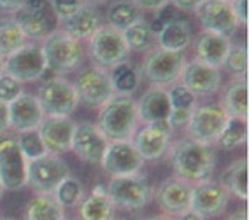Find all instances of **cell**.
<instances>
[{
    "mask_svg": "<svg viewBox=\"0 0 249 220\" xmlns=\"http://www.w3.org/2000/svg\"><path fill=\"white\" fill-rule=\"evenodd\" d=\"M139 111L137 101L132 96L114 94L99 111L97 128L107 142L132 140L139 130Z\"/></svg>",
    "mask_w": 249,
    "mask_h": 220,
    "instance_id": "2",
    "label": "cell"
},
{
    "mask_svg": "<svg viewBox=\"0 0 249 220\" xmlns=\"http://www.w3.org/2000/svg\"><path fill=\"white\" fill-rule=\"evenodd\" d=\"M41 48L48 69L56 73H67L79 69L86 58L84 43L69 36L62 29L50 31L43 38Z\"/></svg>",
    "mask_w": 249,
    "mask_h": 220,
    "instance_id": "3",
    "label": "cell"
},
{
    "mask_svg": "<svg viewBox=\"0 0 249 220\" xmlns=\"http://www.w3.org/2000/svg\"><path fill=\"white\" fill-rule=\"evenodd\" d=\"M72 84L79 99L92 108H103L114 96L109 70L99 65H90L80 70Z\"/></svg>",
    "mask_w": 249,
    "mask_h": 220,
    "instance_id": "11",
    "label": "cell"
},
{
    "mask_svg": "<svg viewBox=\"0 0 249 220\" xmlns=\"http://www.w3.org/2000/svg\"><path fill=\"white\" fill-rule=\"evenodd\" d=\"M133 4L140 9V11H150V12H159L160 9L169 5V0H132Z\"/></svg>",
    "mask_w": 249,
    "mask_h": 220,
    "instance_id": "43",
    "label": "cell"
},
{
    "mask_svg": "<svg viewBox=\"0 0 249 220\" xmlns=\"http://www.w3.org/2000/svg\"><path fill=\"white\" fill-rule=\"evenodd\" d=\"M193 43V31L191 26L184 19H174V21L164 24L157 31V46L167 52L183 53Z\"/></svg>",
    "mask_w": 249,
    "mask_h": 220,
    "instance_id": "26",
    "label": "cell"
},
{
    "mask_svg": "<svg viewBox=\"0 0 249 220\" xmlns=\"http://www.w3.org/2000/svg\"><path fill=\"white\" fill-rule=\"evenodd\" d=\"M229 191L222 186L220 181L207 179L193 184L191 191V205L190 210L200 213L201 217H217L227 208L229 205Z\"/></svg>",
    "mask_w": 249,
    "mask_h": 220,
    "instance_id": "20",
    "label": "cell"
},
{
    "mask_svg": "<svg viewBox=\"0 0 249 220\" xmlns=\"http://www.w3.org/2000/svg\"><path fill=\"white\" fill-rule=\"evenodd\" d=\"M70 174V167L60 155L45 154L28 161L26 184L31 186L36 195H53L56 186Z\"/></svg>",
    "mask_w": 249,
    "mask_h": 220,
    "instance_id": "6",
    "label": "cell"
},
{
    "mask_svg": "<svg viewBox=\"0 0 249 220\" xmlns=\"http://www.w3.org/2000/svg\"><path fill=\"white\" fill-rule=\"evenodd\" d=\"M145 161L133 147L132 140L109 142L101 159V167L111 178L132 176L142 171Z\"/></svg>",
    "mask_w": 249,
    "mask_h": 220,
    "instance_id": "12",
    "label": "cell"
},
{
    "mask_svg": "<svg viewBox=\"0 0 249 220\" xmlns=\"http://www.w3.org/2000/svg\"><path fill=\"white\" fill-rule=\"evenodd\" d=\"M63 220H65V219H63Z\"/></svg>",
    "mask_w": 249,
    "mask_h": 220,
    "instance_id": "57",
    "label": "cell"
},
{
    "mask_svg": "<svg viewBox=\"0 0 249 220\" xmlns=\"http://www.w3.org/2000/svg\"><path fill=\"white\" fill-rule=\"evenodd\" d=\"M80 220H111L114 219V205L109 200L106 186L96 184L92 191L79 203Z\"/></svg>",
    "mask_w": 249,
    "mask_h": 220,
    "instance_id": "27",
    "label": "cell"
},
{
    "mask_svg": "<svg viewBox=\"0 0 249 220\" xmlns=\"http://www.w3.org/2000/svg\"><path fill=\"white\" fill-rule=\"evenodd\" d=\"M140 123H159L167 121L171 114V103L167 97V91L164 87H150L142 94L140 101H137Z\"/></svg>",
    "mask_w": 249,
    "mask_h": 220,
    "instance_id": "24",
    "label": "cell"
},
{
    "mask_svg": "<svg viewBox=\"0 0 249 220\" xmlns=\"http://www.w3.org/2000/svg\"><path fill=\"white\" fill-rule=\"evenodd\" d=\"M171 135H173V127L169 125V121L149 123L142 130L135 131L132 144L143 161H157L169 150Z\"/></svg>",
    "mask_w": 249,
    "mask_h": 220,
    "instance_id": "13",
    "label": "cell"
},
{
    "mask_svg": "<svg viewBox=\"0 0 249 220\" xmlns=\"http://www.w3.org/2000/svg\"><path fill=\"white\" fill-rule=\"evenodd\" d=\"M111 220H123V219H111Z\"/></svg>",
    "mask_w": 249,
    "mask_h": 220,
    "instance_id": "55",
    "label": "cell"
},
{
    "mask_svg": "<svg viewBox=\"0 0 249 220\" xmlns=\"http://www.w3.org/2000/svg\"><path fill=\"white\" fill-rule=\"evenodd\" d=\"M140 70L130 62H121L109 69V79L114 94L132 96L140 86Z\"/></svg>",
    "mask_w": 249,
    "mask_h": 220,
    "instance_id": "31",
    "label": "cell"
},
{
    "mask_svg": "<svg viewBox=\"0 0 249 220\" xmlns=\"http://www.w3.org/2000/svg\"><path fill=\"white\" fill-rule=\"evenodd\" d=\"M48 4L58 22H63L72 18L86 2L84 0H48Z\"/></svg>",
    "mask_w": 249,
    "mask_h": 220,
    "instance_id": "40",
    "label": "cell"
},
{
    "mask_svg": "<svg viewBox=\"0 0 249 220\" xmlns=\"http://www.w3.org/2000/svg\"><path fill=\"white\" fill-rule=\"evenodd\" d=\"M22 4H24V0H0V11L16 12Z\"/></svg>",
    "mask_w": 249,
    "mask_h": 220,
    "instance_id": "47",
    "label": "cell"
},
{
    "mask_svg": "<svg viewBox=\"0 0 249 220\" xmlns=\"http://www.w3.org/2000/svg\"><path fill=\"white\" fill-rule=\"evenodd\" d=\"M16 142H18L19 150L24 155L26 161H33V159H38L46 154L45 147H43V144H41V138H39V135H38V130L22 131V133L18 135Z\"/></svg>",
    "mask_w": 249,
    "mask_h": 220,
    "instance_id": "38",
    "label": "cell"
},
{
    "mask_svg": "<svg viewBox=\"0 0 249 220\" xmlns=\"http://www.w3.org/2000/svg\"><path fill=\"white\" fill-rule=\"evenodd\" d=\"M178 220H205V217H201L200 213L193 212V210H186L184 213H181Z\"/></svg>",
    "mask_w": 249,
    "mask_h": 220,
    "instance_id": "48",
    "label": "cell"
},
{
    "mask_svg": "<svg viewBox=\"0 0 249 220\" xmlns=\"http://www.w3.org/2000/svg\"><path fill=\"white\" fill-rule=\"evenodd\" d=\"M191 113L193 111L190 110H171V114H169V125L174 128H181V127H186L188 121L191 118Z\"/></svg>",
    "mask_w": 249,
    "mask_h": 220,
    "instance_id": "42",
    "label": "cell"
},
{
    "mask_svg": "<svg viewBox=\"0 0 249 220\" xmlns=\"http://www.w3.org/2000/svg\"><path fill=\"white\" fill-rule=\"evenodd\" d=\"M191 191H193V184L191 183H186L181 178L174 176V178L164 179L156 188L154 196H156V202L159 205V208L166 215L179 217L181 213L190 210Z\"/></svg>",
    "mask_w": 249,
    "mask_h": 220,
    "instance_id": "21",
    "label": "cell"
},
{
    "mask_svg": "<svg viewBox=\"0 0 249 220\" xmlns=\"http://www.w3.org/2000/svg\"><path fill=\"white\" fill-rule=\"evenodd\" d=\"M224 2H232V0H224Z\"/></svg>",
    "mask_w": 249,
    "mask_h": 220,
    "instance_id": "56",
    "label": "cell"
},
{
    "mask_svg": "<svg viewBox=\"0 0 249 220\" xmlns=\"http://www.w3.org/2000/svg\"><path fill=\"white\" fill-rule=\"evenodd\" d=\"M2 73H4V58L0 56V75H2Z\"/></svg>",
    "mask_w": 249,
    "mask_h": 220,
    "instance_id": "52",
    "label": "cell"
},
{
    "mask_svg": "<svg viewBox=\"0 0 249 220\" xmlns=\"http://www.w3.org/2000/svg\"><path fill=\"white\" fill-rule=\"evenodd\" d=\"M147 220H174L171 215H156V217H150V219Z\"/></svg>",
    "mask_w": 249,
    "mask_h": 220,
    "instance_id": "50",
    "label": "cell"
},
{
    "mask_svg": "<svg viewBox=\"0 0 249 220\" xmlns=\"http://www.w3.org/2000/svg\"><path fill=\"white\" fill-rule=\"evenodd\" d=\"M143 18V12L133 4L132 0H114L106 11L107 26L124 31L132 24Z\"/></svg>",
    "mask_w": 249,
    "mask_h": 220,
    "instance_id": "32",
    "label": "cell"
},
{
    "mask_svg": "<svg viewBox=\"0 0 249 220\" xmlns=\"http://www.w3.org/2000/svg\"><path fill=\"white\" fill-rule=\"evenodd\" d=\"M4 191H5L4 186H2V183H0V198H2V195H4Z\"/></svg>",
    "mask_w": 249,
    "mask_h": 220,
    "instance_id": "53",
    "label": "cell"
},
{
    "mask_svg": "<svg viewBox=\"0 0 249 220\" xmlns=\"http://www.w3.org/2000/svg\"><path fill=\"white\" fill-rule=\"evenodd\" d=\"M106 191L114 206L130 210V212L143 208L154 195L149 179L140 172L132 176L111 178L106 186Z\"/></svg>",
    "mask_w": 249,
    "mask_h": 220,
    "instance_id": "5",
    "label": "cell"
},
{
    "mask_svg": "<svg viewBox=\"0 0 249 220\" xmlns=\"http://www.w3.org/2000/svg\"><path fill=\"white\" fill-rule=\"evenodd\" d=\"M124 41L128 45L130 52H140V53H149L157 46V35L152 29V24L147 22L145 19H140L135 24L126 28L123 31Z\"/></svg>",
    "mask_w": 249,
    "mask_h": 220,
    "instance_id": "30",
    "label": "cell"
},
{
    "mask_svg": "<svg viewBox=\"0 0 249 220\" xmlns=\"http://www.w3.org/2000/svg\"><path fill=\"white\" fill-rule=\"evenodd\" d=\"M75 121L70 116H45L38 127V135L46 154L62 155L70 150Z\"/></svg>",
    "mask_w": 249,
    "mask_h": 220,
    "instance_id": "19",
    "label": "cell"
},
{
    "mask_svg": "<svg viewBox=\"0 0 249 220\" xmlns=\"http://www.w3.org/2000/svg\"><path fill=\"white\" fill-rule=\"evenodd\" d=\"M28 43L14 18H0V56L7 58Z\"/></svg>",
    "mask_w": 249,
    "mask_h": 220,
    "instance_id": "34",
    "label": "cell"
},
{
    "mask_svg": "<svg viewBox=\"0 0 249 220\" xmlns=\"http://www.w3.org/2000/svg\"><path fill=\"white\" fill-rule=\"evenodd\" d=\"M107 144L109 142L101 133L97 125L89 123V121H82V123H75L70 150L82 162L101 164V159H103V154L106 150Z\"/></svg>",
    "mask_w": 249,
    "mask_h": 220,
    "instance_id": "18",
    "label": "cell"
},
{
    "mask_svg": "<svg viewBox=\"0 0 249 220\" xmlns=\"http://www.w3.org/2000/svg\"><path fill=\"white\" fill-rule=\"evenodd\" d=\"M0 220H14V219H0Z\"/></svg>",
    "mask_w": 249,
    "mask_h": 220,
    "instance_id": "54",
    "label": "cell"
},
{
    "mask_svg": "<svg viewBox=\"0 0 249 220\" xmlns=\"http://www.w3.org/2000/svg\"><path fill=\"white\" fill-rule=\"evenodd\" d=\"M227 120V113L222 110L220 104H203V106L195 108L184 128H186L188 138L191 140L215 145L224 131Z\"/></svg>",
    "mask_w": 249,
    "mask_h": 220,
    "instance_id": "10",
    "label": "cell"
},
{
    "mask_svg": "<svg viewBox=\"0 0 249 220\" xmlns=\"http://www.w3.org/2000/svg\"><path fill=\"white\" fill-rule=\"evenodd\" d=\"M86 4H90V5H101V4H106L107 0H84Z\"/></svg>",
    "mask_w": 249,
    "mask_h": 220,
    "instance_id": "51",
    "label": "cell"
},
{
    "mask_svg": "<svg viewBox=\"0 0 249 220\" xmlns=\"http://www.w3.org/2000/svg\"><path fill=\"white\" fill-rule=\"evenodd\" d=\"M9 130V108L7 104L0 103V135Z\"/></svg>",
    "mask_w": 249,
    "mask_h": 220,
    "instance_id": "46",
    "label": "cell"
},
{
    "mask_svg": "<svg viewBox=\"0 0 249 220\" xmlns=\"http://www.w3.org/2000/svg\"><path fill=\"white\" fill-rule=\"evenodd\" d=\"M48 70L41 43L28 41L22 48L4 58V73L18 82H35Z\"/></svg>",
    "mask_w": 249,
    "mask_h": 220,
    "instance_id": "9",
    "label": "cell"
},
{
    "mask_svg": "<svg viewBox=\"0 0 249 220\" xmlns=\"http://www.w3.org/2000/svg\"><path fill=\"white\" fill-rule=\"evenodd\" d=\"M22 94V86L16 79H12L7 73L0 75V103L11 104Z\"/></svg>",
    "mask_w": 249,
    "mask_h": 220,
    "instance_id": "41",
    "label": "cell"
},
{
    "mask_svg": "<svg viewBox=\"0 0 249 220\" xmlns=\"http://www.w3.org/2000/svg\"><path fill=\"white\" fill-rule=\"evenodd\" d=\"M179 82L186 87L190 92L196 97L210 96L215 94L222 86V73L220 69H215L200 60H186L181 72Z\"/></svg>",
    "mask_w": 249,
    "mask_h": 220,
    "instance_id": "17",
    "label": "cell"
},
{
    "mask_svg": "<svg viewBox=\"0 0 249 220\" xmlns=\"http://www.w3.org/2000/svg\"><path fill=\"white\" fill-rule=\"evenodd\" d=\"M227 220H248V212H246V210L242 208V210H239V212L232 213V215L229 217Z\"/></svg>",
    "mask_w": 249,
    "mask_h": 220,
    "instance_id": "49",
    "label": "cell"
},
{
    "mask_svg": "<svg viewBox=\"0 0 249 220\" xmlns=\"http://www.w3.org/2000/svg\"><path fill=\"white\" fill-rule=\"evenodd\" d=\"M14 21L28 39H43L52 26L48 0H24V4L14 12Z\"/></svg>",
    "mask_w": 249,
    "mask_h": 220,
    "instance_id": "15",
    "label": "cell"
},
{
    "mask_svg": "<svg viewBox=\"0 0 249 220\" xmlns=\"http://www.w3.org/2000/svg\"><path fill=\"white\" fill-rule=\"evenodd\" d=\"M186 63L184 53L167 52L159 46L150 50L140 65V75L154 87H169L179 82L181 72Z\"/></svg>",
    "mask_w": 249,
    "mask_h": 220,
    "instance_id": "4",
    "label": "cell"
},
{
    "mask_svg": "<svg viewBox=\"0 0 249 220\" xmlns=\"http://www.w3.org/2000/svg\"><path fill=\"white\" fill-rule=\"evenodd\" d=\"M171 164L176 172V178L196 184L207 181L213 174L215 169V152L213 145L200 144L191 138L174 142L169 147Z\"/></svg>",
    "mask_w": 249,
    "mask_h": 220,
    "instance_id": "1",
    "label": "cell"
},
{
    "mask_svg": "<svg viewBox=\"0 0 249 220\" xmlns=\"http://www.w3.org/2000/svg\"><path fill=\"white\" fill-rule=\"evenodd\" d=\"M248 131H249L248 120L229 116L217 145L220 148H224V150H234V148L242 147L248 142Z\"/></svg>",
    "mask_w": 249,
    "mask_h": 220,
    "instance_id": "35",
    "label": "cell"
},
{
    "mask_svg": "<svg viewBox=\"0 0 249 220\" xmlns=\"http://www.w3.org/2000/svg\"><path fill=\"white\" fill-rule=\"evenodd\" d=\"M231 45L232 41L227 36L201 31L198 38L195 39V52H196L195 58L210 67H215V69H220L224 65V60L227 56Z\"/></svg>",
    "mask_w": 249,
    "mask_h": 220,
    "instance_id": "25",
    "label": "cell"
},
{
    "mask_svg": "<svg viewBox=\"0 0 249 220\" xmlns=\"http://www.w3.org/2000/svg\"><path fill=\"white\" fill-rule=\"evenodd\" d=\"M26 220H63V208L53 195H36L28 203Z\"/></svg>",
    "mask_w": 249,
    "mask_h": 220,
    "instance_id": "33",
    "label": "cell"
},
{
    "mask_svg": "<svg viewBox=\"0 0 249 220\" xmlns=\"http://www.w3.org/2000/svg\"><path fill=\"white\" fill-rule=\"evenodd\" d=\"M87 52L92 58L94 65L109 70L111 67L124 62L130 55V48L124 41L123 31L114 29L111 26H101L97 33L89 39Z\"/></svg>",
    "mask_w": 249,
    "mask_h": 220,
    "instance_id": "7",
    "label": "cell"
},
{
    "mask_svg": "<svg viewBox=\"0 0 249 220\" xmlns=\"http://www.w3.org/2000/svg\"><path fill=\"white\" fill-rule=\"evenodd\" d=\"M28 161L21 154L16 138H4L0 142V183L4 189L18 191L26 186Z\"/></svg>",
    "mask_w": 249,
    "mask_h": 220,
    "instance_id": "14",
    "label": "cell"
},
{
    "mask_svg": "<svg viewBox=\"0 0 249 220\" xmlns=\"http://www.w3.org/2000/svg\"><path fill=\"white\" fill-rule=\"evenodd\" d=\"M195 14L203 31L227 36V38H231L241 26L232 11L231 2H224V0H205Z\"/></svg>",
    "mask_w": 249,
    "mask_h": 220,
    "instance_id": "16",
    "label": "cell"
},
{
    "mask_svg": "<svg viewBox=\"0 0 249 220\" xmlns=\"http://www.w3.org/2000/svg\"><path fill=\"white\" fill-rule=\"evenodd\" d=\"M203 2L205 0H169V5L181 12H196Z\"/></svg>",
    "mask_w": 249,
    "mask_h": 220,
    "instance_id": "44",
    "label": "cell"
},
{
    "mask_svg": "<svg viewBox=\"0 0 249 220\" xmlns=\"http://www.w3.org/2000/svg\"><path fill=\"white\" fill-rule=\"evenodd\" d=\"M36 97L46 116H70L80 101L73 84L60 75L46 79L39 86Z\"/></svg>",
    "mask_w": 249,
    "mask_h": 220,
    "instance_id": "8",
    "label": "cell"
},
{
    "mask_svg": "<svg viewBox=\"0 0 249 220\" xmlns=\"http://www.w3.org/2000/svg\"><path fill=\"white\" fill-rule=\"evenodd\" d=\"M231 5H232V11H234L235 18H237L239 24L241 26L248 24V0H232Z\"/></svg>",
    "mask_w": 249,
    "mask_h": 220,
    "instance_id": "45",
    "label": "cell"
},
{
    "mask_svg": "<svg viewBox=\"0 0 249 220\" xmlns=\"http://www.w3.org/2000/svg\"><path fill=\"white\" fill-rule=\"evenodd\" d=\"M60 24H62V31L84 43L89 41L97 33V29L103 26V16L96 9V5L84 4L72 18L60 22Z\"/></svg>",
    "mask_w": 249,
    "mask_h": 220,
    "instance_id": "23",
    "label": "cell"
},
{
    "mask_svg": "<svg viewBox=\"0 0 249 220\" xmlns=\"http://www.w3.org/2000/svg\"><path fill=\"white\" fill-rule=\"evenodd\" d=\"M9 108V128L16 130L18 133L22 131L38 130L41 121L45 120V111L39 104L38 97L33 94L22 92L18 99H14Z\"/></svg>",
    "mask_w": 249,
    "mask_h": 220,
    "instance_id": "22",
    "label": "cell"
},
{
    "mask_svg": "<svg viewBox=\"0 0 249 220\" xmlns=\"http://www.w3.org/2000/svg\"><path fill=\"white\" fill-rule=\"evenodd\" d=\"M167 97H169L171 110H190L193 111L196 108V99L193 92L186 89L181 82H176L167 87Z\"/></svg>",
    "mask_w": 249,
    "mask_h": 220,
    "instance_id": "39",
    "label": "cell"
},
{
    "mask_svg": "<svg viewBox=\"0 0 249 220\" xmlns=\"http://www.w3.org/2000/svg\"><path fill=\"white\" fill-rule=\"evenodd\" d=\"M222 110L231 118L248 120V80L234 79L222 94Z\"/></svg>",
    "mask_w": 249,
    "mask_h": 220,
    "instance_id": "28",
    "label": "cell"
},
{
    "mask_svg": "<svg viewBox=\"0 0 249 220\" xmlns=\"http://www.w3.org/2000/svg\"><path fill=\"white\" fill-rule=\"evenodd\" d=\"M53 196H55L56 202L62 205V208H73L77 206L82 198L86 196V191H84V184L79 178L69 174L53 191Z\"/></svg>",
    "mask_w": 249,
    "mask_h": 220,
    "instance_id": "36",
    "label": "cell"
},
{
    "mask_svg": "<svg viewBox=\"0 0 249 220\" xmlns=\"http://www.w3.org/2000/svg\"><path fill=\"white\" fill-rule=\"evenodd\" d=\"M222 67L234 79H246L248 75V48L244 43H232Z\"/></svg>",
    "mask_w": 249,
    "mask_h": 220,
    "instance_id": "37",
    "label": "cell"
},
{
    "mask_svg": "<svg viewBox=\"0 0 249 220\" xmlns=\"http://www.w3.org/2000/svg\"><path fill=\"white\" fill-rule=\"evenodd\" d=\"M220 183L229 195L239 200H248V159L239 157L222 172Z\"/></svg>",
    "mask_w": 249,
    "mask_h": 220,
    "instance_id": "29",
    "label": "cell"
}]
</instances>
